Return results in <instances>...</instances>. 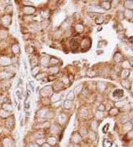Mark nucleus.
<instances>
[{"instance_id":"nucleus-1","label":"nucleus","mask_w":133,"mask_h":147,"mask_svg":"<svg viewBox=\"0 0 133 147\" xmlns=\"http://www.w3.org/2000/svg\"><path fill=\"white\" fill-rule=\"evenodd\" d=\"M44 147H49V146H48V145H44Z\"/></svg>"}]
</instances>
